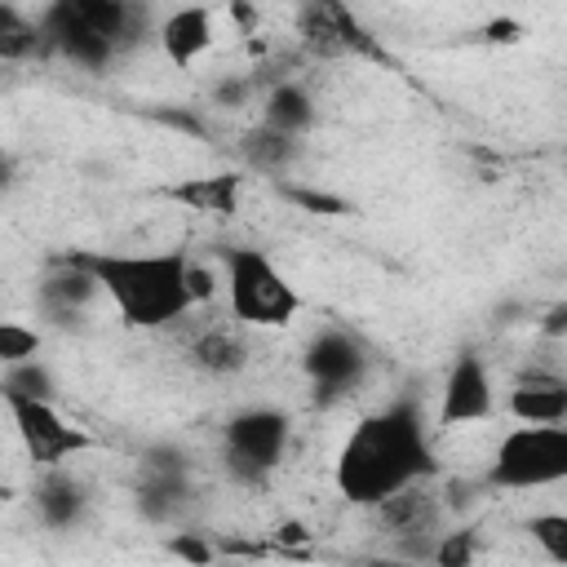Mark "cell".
I'll return each instance as SVG.
<instances>
[{
	"instance_id": "8992f818",
	"label": "cell",
	"mask_w": 567,
	"mask_h": 567,
	"mask_svg": "<svg viewBox=\"0 0 567 567\" xmlns=\"http://www.w3.org/2000/svg\"><path fill=\"white\" fill-rule=\"evenodd\" d=\"M292 421L279 408H244L221 425V465L239 487H266L288 452Z\"/></svg>"
},
{
	"instance_id": "484cf974",
	"label": "cell",
	"mask_w": 567,
	"mask_h": 567,
	"mask_svg": "<svg viewBox=\"0 0 567 567\" xmlns=\"http://www.w3.org/2000/svg\"><path fill=\"white\" fill-rule=\"evenodd\" d=\"M279 195L292 199V204H301L306 213H323V217H341V213H350V204H346L341 195H328V190H310V186L279 182Z\"/></svg>"
},
{
	"instance_id": "f546056e",
	"label": "cell",
	"mask_w": 567,
	"mask_h": 567,
	"mask_svg": "<svg viewBox=\"0 0 567 567\" xmlns=\"http://www.w3.org/2000/svg\"><path fill=\"white\" fill-rule=\"evenodd\" d=\"M230 9H235V22H239V27H252V22H257V13H252L248 0H230Z\"/></svg>"
},
{
	"instance_id": "f1b7e54d",
	"label": "cell",
	"mask_w": 567,
	"mask_h": 567,
	"mask_svg": "<svg viewBox=\"0 0 567 567\" xmlns=\"http://www.w3.org/2000/svg\"><path fill=\"white\" fill-rule=\"evenodd\" d=\"M540 328H545V337H563V332H567V301H558V306L545 315Z\"/></svg>"
},
{
	"instance_id": "cb8c5ba5",
	"label": "cell",
	"mask_w": 567,
	"mask_h": 567,
	"mask_svg": "<svg viewBox=\"0 0 567 567\" xmlns=\"http://www.w3.org/2000/svg\"><path fill=\"white\" fill-rule=\"evenodd\" d=\"M35 354H40V332L18 319H4L0 323V363H22Z\"/></svg>"
},
{
	"instance_id": "ffe728a7",
	"label": "cell",
	"mask_w": 567,
	"mask_h": 567,
	"mask_svg": "<svg viewBox=\"0 0 567 567\" xmlns=\"http://www.w3.org/2000/svg\"><path fill=\"white\" fill-rule=\"evenodd\" d=\"M244 159L252 164V168H266V173H279V168H288L297 155H301V137H292V133H279V128H270V124H257L252 133H244Z\"/></svg>"
},
{
	"instance_id": "2e32d148",
	"label": "cell",
	"mask_w": 567,
	"mask_h": 567,
	"mask_svg": "<svg viewBox=\"0 0 567 567\" xmlns=\"http://www.w3.org/2000/svg\"><path fill=\"white\" fill-rule=\"evenodd\" d=\"M239 195H244V173L239 168H221V173H204V177H186L177 186H168V199L204 213V217H235L239 213Z\"/></svg>"
},
{
	"instance_id": "9c48e42d",
	"label": "cell",
	"mask_w": 567,
	"mask_h": 567,
	"mask_svg": "<svg viewBox=\"0 0 567 567\" xmlns=\"http://www.w3.org/2000/svg\"><path fill=\"white\" fill-rule=\"evenodd\" d=\"M301 368H306V381L315 390L319 403H332V399H346L363 385L368 377V350L341 332V328H323L306 341L301 350Z\"/></svg>"
},
{
	"instance_id": "52a82bcc",
	"label": "cell",
	"mask_w": 567,
	"mask_h": 567,
	"mask_svg": "<svg viewBox=\"0 0 567 567\" xmlns=\"http://www.w3.org/2000/svg\"><path fill=\"white\" fill-rule=\"evenodd\" d=\"M297 35H301V49L310 58H323V62H337V58L385 62V49L354 18V9L346 0H301L297 4Z\"/></svg>"
},
{
	"instance_id": "5bb4252c",
	"label": "cell",
	"mask_w": 567,
	"mask_h": 567,
	"mask_svg": "<svg viewBox=\"0 0 567 567\" xmlns=\"http://www.w3.org/2000/svg\"><path fill=\"white\" fill-rule=\"evenodd\" d=\"M35 514L49 532H71L84 523L89 514V483L62 465L44 470L40 483H35Z\"/></svg>"
},
{
	"instance_id": "d6986e66",
	"label": "cell",
	"mask_w": 567,
	"mask_h": 567,
	"mask_svg": "<svg viewBox=\"0 0 567 567\" xmlns=\"http://www.w3.org/2000/svg\"><path fill=\"white\" fill-rule=\"evenodd\" d=\"M261 124L301 137V133L315 124V97L306 93V84H297V80L275 84V89L266 93V102H261Z\"/></svg>"
},
{
	"instance_id": "4fadbf2b",
	"label": "cell",
	"mask_w": 567,
	"mask_h": 567,
	"mask_svg": "<svg viewBox=\"0 0 567 567\" xmlns=\"http://www.w3.org/2000/svg\"><path fill=\"white\" fill-rule=\"evenodd\" d=\"M102 292V284H97V275L84 266V257L80 252H66V257H58L53 261V270L44 275V284H40V306H44V315H53V319H75L93 297Z\"/></svg>"
},
{
	"instance_id": "44dd1931",
	"label": "cell",
	"mask_w": 567,
	"mask_h": 567,
	"mask_svg": "<svg viewBox=\"0 0 567 567\" xmlns=\"http://www.w3.org/2000/svg\"><path fill=\"white\" fill-rule=\"evenodd\" d=\"M31 53H44V31H40V18H27L18 13L13 4L0 9V58L4 62H22Z\"/></svg>"
},
{
	"instance_id": "d4e9b609",
	"label": "cell",
	"mask_w": 567,
	"mask_h": 567,
	"mask_svg": "<svg viewBox=\"0 0 567 567\" xmlns=\"http://www.w3.org/2000/svg\"><path fill=\"white\" fill-rule=\"evenodd\" d=\"M474 554H478V532L474 527L439 532V540H434V563L439 567H465V563H474Z\"/></svg>"
},
{
	"instance_id": "e0dca14e",
	"label": "cell",
	"mask_w": 567,
	"mask_h": 567,
	"mask_svg": "<svg viewBox=\"0 0 567 567\" xmlns=\"http://www.w3.org/2000/svg\"><path fill=\"white\" fill-rule=\"evenodd\" d=\"M190 505V470H142L137 509L146 523H177Z\"/></svg>"
},
{
	"instance_id": "ba28073f",
	"label": "cell",
	"mask_w": 567,
	"mask_h": 567,
	"mask_svg": "<svg viewBox=\"0 0 567 567\" xmlns=\"http://www.w3.org/2000/svg\"><path fill=\"white\" fill-rule=\"evenodd\" d=\"M4 408L13 416V430L27 447V456L40 465V470H53V465H66L71 456L89 452L93 447V434L80 430L75 421H66L53 399H31V394H4Z\"/></svg>"
},
{
	"instance_id": "30bf717a",
	"label": "cell",
	"mask_w": 567,
	"mask_h": 567,
	"mask_svg": "<svg viewBox=\"0 0 567 567\" xmlns=\"http://www.w3.org/2000/svg\"><path fill=\"white\" fill-rule=\"evenodd\" d=\"M496 408V394H492V377H487V363L478 359V350H461L443 377V390H439V425L434 430H456V425H474V421H487Z\"/></svg>"
},
{
	"instance_id": "3957f363",
	"label": "cell",
	"mask_w": 567,
	"mask_h": 567,
	"mask_svg": "<svg viewBox=\"0 0 567 567\" xmlns=\"http://www.w3.org/2000/svg\"><path fill=\"white\" fill-rule=\"evenodd\" d=\"M44 53H62L84 71H106L146 40L151 0H53L40 13Z\"/></svg>"
},
{
	"instance_id": "7c38bea8",
	"label": "cell",
	"mask_w": 567,
	"mask_h": 567,
	"mask_svg": "<svg viewBox=\"0 0 567 567\" xmlns=\"http://www.w3.org/2000/svg\"><path fill=\"white\" fill-rule=\"evenodd\" d=\"M155 40L164 49V58L177 66V71H190L217 40V22H213V9L208 4H182L173 13L159 18L155 27Z\"/></svg>"
},
{
	"instance_id": "8fae6325",
	"label": "cell",
	"mask_w": 567,
	"mask_h": 567,
	"mask_svg": "<svg viewBox=\"0 0 567 567\" xmlns=\"http://www.w3.org/2000/svg\"><path fill=\"white\" fill-rule=\"evenodd\" d=\"M372 514H377L381 532H394L399 540H416V545H412V554L434 558V536H439L443 501H439V492L430 487V478L408 483L403 492H394V496L377 501V505H372Z\"/></svg>"
},
{
	"instance_id": "4316f807",
	"label": "cell",
	"mask_w": 567,
	"mask_h": 567,
	"mask_svg": "<svg viewBox=\"0 0 567 567\" xmlns=\"http://www.w3.org/2000/svg\"><path fill=\"white\" fill-rule=\"evenodd\" d=\"M168 554H177V558H186V563H213V558H217V545L199 540V532H177V536L168 540Z\"/></svg>"
},
{
	"instance_id": "7a4b0ae2",
	"label": "cell",
	"mask_w": 567,
	"mask_h": 567,
	"mask_svg": "<svg viewBox=\"0 0 567 567\" xmlns=\"http://www.w3.org/2000/svg\"><path fill=\"white\" fill-rule=\"evenodd\" d=\"M97 275L102 297L128 328H168L213 297V275L182 248L164 252H80Z\"/></svg>"
},
{
	"instance_id": "9a60e30c",
	"label": "cell",
	"mask_w": 567,
	"mask_h": 567,
	"mask_svg": "<svg viewBox=\"0 0 567 567\" xmlns=\"http://www.w3.org/2000/svg\"><path fill=\"white\" fill-rule=\"evenodd\" d=\"M509 416L514 421H532V425H549V421H567V377L558 372H523L509 385Z\"/></svg>"
},
{
	"instance_id": "83f0119b",
	"label": "cell",
	"mask_w": 567,
	"mask_h": 567,
	"mask_svg": "<svg viewBox=\"0 0 567 567\" xmlns=\"http://www.w3.org/2000/svg\"><path fill=\"white\" fill-rule=\"evenodd\" d=\"M248 93H252V84H248L244 75H235V80H221V84L213 89V102H217V106H226V111H235V106H244V102H248Z\"/></svg>"
},
{
	"instance_id": "277c9868",
	"label": "cell",
	"mask_w": 567,
	"mask_h": 567,
	"mask_svg": "<svg viewBox=\"0 0 567 567\" xmlns=\"http://www.w3.org/2000/svg\"><path fill=\"white\" fill-rule=\"evenodd\" d=\"M226 270V306L235 323L244 328H288L301 310V292L288 284V275L270 261V252L252 244L221 248Z\"/></svg>"
},
{
	"instance_id": "7402d4cb",
	"label": "cell",
	"mask_w": 567,
	"mask_h": 567,
	"mask_svg": "<svg viewBox=\"0 0 567 567\" xmlns=\"http://www.w3.org/2000/svg\"><path fill=\"white\" fill-rule=\"evenodd\" d=\"M0 394H31V399H53L58 381L40 359H22V363H4V381Z\"/></svg>"
},
{
	"instance_id": "5b68a950",
	"label": "cell",
	"mask_w": 567,
	"mask_h": 567,
	"mask_svg": "<svg viewBox=\"0 0 567 567\" xmlns=\"http://www.w3.org/2000/svg\"><path fill=\"white\" fill-rule=\"evenodd\" d=\"M567 483V421L532 425L518 421L492 452L483 487L487 492H536Z\"/></svg>"
},
{
	"instance_id": "6da1fadb",
	"label": "cell",
	"mask_w": 567,
	"mask_h": 567,
	"mask_svg": "<svg viewBox=\"0 0 567 567\" xmlns=\"http://www.w3.org/2000/svg\"><path fill=\"white\" fill-rule=\"evenodd\" d=\"M434 474H439L434 439H430L425 412L412 394H399L385 408L359 416L337 452V465H332L337 492L363 509H372L377 501L403 492L408 483L434 478Z\"/></svg>"
},
{
	"instance_id": "ac0fdd59",
	"label": "cell",
	"mask_w": 567,
	"mask_h": 567,
	"mask_svg": "<svg viewBox=\"0 0 567 567\" xmlns=\"http://www.w3.org/2000/svg\"><path fill=\"white\" fill-rule=\"evenodd\" d=\"M190 363L199 372H208V377H235L248 363V346H244V337L230 323H208L190 341Z\"/></svg>"
},
{
	"instance_id": "603a6c76",
	"label": "cell",
	"mask_w": 567,
	"mask_h": 567,
	"mask_svg": "<svg viewBox=\"0 0 567 567\" xmlns=\"http://www.w3.org/2000/svg\"><path fill=\"white\" fill-rule=\"evenodd\" d=\"M527 536L540 545L545 558L567 563V514H532L527 518Z\"/></svg>"
}]
</instances>
